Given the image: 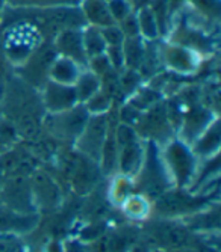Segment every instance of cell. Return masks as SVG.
Masks as SVG:
<instances>
[{
    "instance_id": "6da1fadb",
    "label": "cell",
    "mask_w": 221,
    "mask_h": 252,
    "mask_svg": "<svg viewBox=\"0 0 221 252\" xmlns=\"http://www.w3.org/2000/svg\"><path fill=\"white\" fill-rule=\"evenodd\" d=\"M159 156L173 188L189 189L200 165L191 145L178 136L170 137L159 145Z\"/></svg>"
},
{
    "instance_id": "7a4b0ae2",
    "label": "cell",
    "mask_w": 221,
    "mask_h": 252,
    "mask_svg": "<svg viewBox=\"0 0 221 252\" xmlns=\"http://www.w3.org/2000/svg\"><path fill=\"white\" fill-rule=\"evenodd\" d=\"M214 196L206 192L171 188L151 201V213L164 219H184L214 204Z\"/></svg>"
},
{
    "instance_id": "3957f363",
    "label": "cell",
    "mask_w": 221,
    "mask_h": 252,
    "mask_svg": "<svg viewBox=\"0 0 221 252\" xmlns=\"http://www.w3.org/2000/svg\"><path fill=\"white\" fill-rule=\"evenodd\" d=\"M135 181V192L143 193L150 201H154L165 190L171 189V180L162 165L159 156V145L151 141L146 142V156Z\"/></svg>"
},
{
    "instance_id": "277c9868",
    "label": "cell",
    "mask_w": 221,
    "mask_h": 252,
    "mask_svg": "<svg viewBox=\"0 0 221 252\" xmlns=\"http://www.w3.org/2000/svg\"><path fill=\"white\" fill-rule=\"evenodd\" d=\"M109 130H110L109 113H103V115H90L80 134L77 136V139L73 142L76 153L93 160V162L99 165Z\"/></svg>"
},
{
    "instance_id": "5b68a950",
    "label": "cell",
    "mask_w": 221,
    "mask_h": 252,
    "mask_svg": "<svg viewBox=\"0 0 221 252\" xmlns=\"http://www.w3.org/2000/svg\"><path fill=\"white\" fill-rule=\"evenodd\" d=\"M88 117H90V113L86 112L83 104H77L59 113H47L46 126L50 134L59 137L62 141L74 142L80 134Z\"/></svg>"
},
{
    "instance_id": "8992f818",
    "label": "cell",
    "mask_w": 221,
    "mask_h": 252,
    "mask_svg": "<svg viewBox=\"0 0 221 252\" xmlns=\"http://www.w3.org/2000/svg\"><path fill=\"white\" fill-rule=\"evenodd\" d=\"M38 31L29 25L21 23V26H14L5 41V52L12 62H25L38 45Z\"/></svg>"
},
{
    "instance_id": "52a82bcc",
    "label": "cell",
    "mask_w": 221,
    "mask_h": 252,
    "mask_svg": "<svg viewBox=\"0 0 221 252\" xmlns=\"http://www.w3.org/2000/svg\"><path fill=\"white\" fill-rule=\"evenodd\" d=\"M154 223L151 228L153 240L159 246L170 249H184L191 245V230L179 219H164Z\"/></svg>"
},
{
    "instance_id": "ba28073f",
    "label": "cell",
    "mask_w": 221,
    "mask_h": 252,
    "mask_svg": "<svg viewBox=\"0 0 221 252\" xmlns=\"http://www.w3.org/2000/svg\"><path fill=\"white\" fill-rule=\"evenodd\" d=\"M2 201L5 207L14 212L37 213L31 183L21 177H15L5 183L2 188Z\"/></svg>"
},
{
    "instance_id": "9c48e42d",
    "label": "cell",
    "mask_w": 221,
    "mask_h": 252,
    "mask_svg": "<svg viewBox=\"0 0 221 252\" xmlns=\"http://www.w3.org/2000/svg\"><path fill=\"white\" fill-rule=\"evenodd\" d=\"M41 100L47 113H59L80 104L73 85H62L52 80L44 85Z\"/></svg>"
},
{
    "instance_id": "30bf717a",
    "label": "cell",
    "mask_w": 221,
    "mask_h": 252,
    "mask_svg": "<svg viewBox=\"0 0 221 252\" xmlns=\"http://www.w3.org/2000/svg\"><path fill=\"white\" fill-rule=\"evenodd\" d=\"M162 61L170 71L176 74H194L200 65V56L192 49L182 45H170L162 53Z\"/></svg>"
},
{
    "instance_id": "8fae6325",
    "label": "cell",
    "mask_w": 221,
    "mask_h": 252,
    "mask_svg": "<svg viewBox=\"0 0 221 252\" xmlns=\"http://www.w3.org/2000/svg\"><path fill=\"white\" fill-rule=\"evenodd\" d=\"M118 156H117V172L135 178L138 171L141 169L143 160L146 156V142L143 137L118 145Z\"/></svg>"
},
{
    "instance_id": "7c38bea8",
    "label": "cell",
    "mask_w": 221,
    "mask_h": 252,
    "mask_svg": "<svg viewBox=\"0 0 221 252\" xmlns=\"http://www.w3.org/2000/svg\"><path fill=\"white\" fill-rule=\"evenodd\" d=\"M55 50L58 56L73 59L82 66H86L88 63L83 50L82 29H61L55 38Z\"/></svg>"
},
{
    "instance_id": "4fadbf2b",
    "label": "cell",
    "mask_w": 221,
    "mask_h": 252,
    "mask_svg": "<svg viewBox=\"0 0 221 252\" xmlns=\"http://www.w3.org/2000/svg\"><path fill=\"white\" fill-rule=\"evenodd\" d=\"M217 117L214 113L206 109V107H194L191 109L186 117L184 118V123H182V133H179L178 137H181L182 141H185L186 144H192L200 133L215 120Z\"/></svg>"
},
{
    "instance_id": "5bb4252c",
    "label": "cell",
    "mask_w": 221,
    "mask_h": 252,
    "mask_svg": "<svg viewBox=\"0 0 221 252\" xmlns=\"http://www.w3.org/2000/svg\"><path fill=\"white\" fill-rule=\"evenodd\" d=\"M220 144H221V133H220V120L217 117L191 144V148L198 160H206L214 156H218Z\"/></svg>"
},
{
    "instance_id": "9a60e30c",
    "label": "cell",
    "mask_w": 221,
    "mask_h": 252,
    "mask_svg": "<svg viewBox=\"0 0 221 252\" xmlns=\"http://www.w3.org/2000/svg\"><path fill=\"white\" fill-rule=\"evenodd\" d=\"M37 213H18L5 205L0 209V233L20 234L31 231L37 225Z\"/></svg>"
},
{
    "instance_id": "2e32d148",
    "label": "cell",
    "mask_w": 221,
    "mask_h": 252,
    "mask_svg": "<svg viewBox=\"0 0 221 252\" xmlns=\"http://www.w3.org/2000/svg\"><path fill=\"white\" fill-rule=\"evenodd\" d=\"M83 68L85 66L79 65L73 59L56 55L49 65V80L62 85H74Z\"/></svg>"
},
{
    "instance_id": "e0dca14e",
    "label": "cell",
    "mask_w": 221,
    "mask_h": 252,
    "mask_svg": "<svg viewBox=\"0 0 221 252\" xmlns=\"http://www.w3.org/2000/svg\"><path fill=\"white\" fill-rule=\"evenodd\" d=\"M79 9L82 12L85 23L90 26L102 29L110 25H115L112 17H110L106 0H82Z\"/></svg>"
},
{
    "instance_id": "ac0fdd59",
    "label": "cell",
    "mask_w": 221,
    "mask_h": 252,
    "mask_svg": "<svg viewBox=\"0 0 221 252\" xmlns=\"http://www.w3.org/2000/svg\"><path fill=\"white\" fill-rule=\"evenodd\" d=\"M31 188L37 210L39 207H53L52 204H55L58 198V189L53 180H50L46 174H37L34 181L31 183Z\"/></svg>"
},
{
    "instance_id": "d6986e66",
    "label": "cell",
    "mask_w": 221,
    "mask_h": 252,
    "mask_svg": "<svg viewBox=\"0 0 221 252\" xmlns=\"http://www.w3.org/2000/svg\"><path fill=\"white\" fill-rule=\"evenodd\" d=\"M118 207L121 209L123 215L135 222H143L147 220L153 213H151V201L144 196L140 192L130 193Z\"/></svg>"
},
{
    "instance_id": "ffe728a7",
    "label": "cell",
    "mask_w": 221,
    "mask_h": 252,
    "mask_svg": "<svg viewBox=\"0 0 221 252\" xmlns=\"http://www.w3.org/2000/svg\"><path fill=\"white\" fill-rule=\"evenodd\" d=\"M144 39L141 36H130L126 38L121 49H123V58H124V68L127 70L138 71L146 62V45Z\"/></svg>"
},
{
    "instance_id": "44dd1931",
    "label": "cell",
    "mask_w": 221,
    "mask_h": 252,
    "mask_svg": "<svg viewBox=\"0 0 221 252\" xmlns=\"http://www.w3.org/2000/svg\"><path fill=\"white\" fill-rule=\"evenodd\" d=\"M76 89V94L79 98V103L83 104L88 98H91L94 94H97L102 89V80L97 74H94L90 68H83L80 71L76 83L73 85Z\"/></svg>"
},
{
    "instance_id": "7402d4cb",
    "label": "cell",
    "mask_w": 221,
    "mask_h": 252,
    "mask_svg": "<svg viewBox=\"0 0 221 252\" xmlns=\"http://www.w3.org/2000/svg\"><path fill=\"white\" fill-rule=\"evenodd\" d=\"M82 41H83V50L86 59H91L96 56H102L106 52V42L102 35L100 28L86 25L82 28Z\"/></svg>"
},
{
    "instance_id": "603a6c76",
    "label": "cell",
    "mask_w": 221,
    "mask_h": 252,
    "mask_svg": "<svg viewBox=\"0 0 221 252\" xmlns=\"http://www.w3.org/2000/svg\"><path fill=\"white\" fill-rule=\"evenodd\" d=\"M21 139L20 130L9 118L0 113V157L14 151Z\"/></svg>"
},
{
    "instance_id": "cb8c5ba5",
    "label": "cell",
    "mask_w": 221,
    "mask_h": 252,
    "mask_svg": "<svg viewBox=\"0 0 221 252\" xmlns=\"http://www.w3.org/2000/svg\"><path fill=\"white\" fill-rule=\"evenodd\" d=\"M135 192V181L134 178H130L127 175L123 174H115L112 181L109 185V190H108V196L110 204H114L115 207L118 205L130 195Z\"/></svg>"
},
{
    "instance_id": "d4e9b609",
    "label": "cell",
    "mask_w": 221,
    "mask_h": 252,
    "mask_svg": "<svg viewBox=\"0 0 221 252\" xmlns=\"http://www.w3.org/2000/svg\"><path fill=\"white\" fill-rule=\"evenodd\" d=\"M135 14H137V21H138L140 36L144 41H154L156 38L161 36L158 21H156V18H154V14L150 9V6H144L141 9H137Z\"/></svg>"
},
{
    "instance_id": "484cf974",
    "label": "cell",
    "mask_w": 221,
    "mask_h": 252,
    "mask_svg": "<svg viewBox=\"0 0 221 252\" xmlns=\"http://www.w3.org/2000/svg\"><path fill=\"white\" fill-rule=\"evenodd\" d=\"M114 106V97L102 88L97 94L91 98H88L83 103V107L90 115H103V113H110V109Z\"/></svg>"
},
{
    "instance_id": "4316f807",
    "label": "cell",
    "mask_w": 221,
    "mask_h": 252,
    "mask_svg": "<svg viewBox=\"0 0 221 252\" xmlns=\"http://www.w3.org/2000/svg\"><path fill=\"white\" fill-rule=\"evenodd\" d=\"M108 8L115 25H118L121 20H124L127 15L134 12V8H132V3L129 0H109Z\"/></svg>"
},
{
    "instance_id": "83f0119b",
    "label": "cell",
    "mask_w": 221,
    "mask_h": 252,
    "mask_svg": "<svg viewBox=\"0 0 221 252\" xmlns=\"http://www.w3.org/2000/svg\"><path fill=\"white\" fill-rule=\"evenodd\" d=\"M0 252H25V245L17 234L0 233Z\"/></svg>"
},
{
    "instance_id": "f1b7e54d",
    "label": "cell",
    "mask_w": 221,
    "mask_h": 252,
    "mask_svg": "<svg viewBox=\"0 0 221 252\" xmlns=\"http://www.w3.org/2000/svg\"><path fill=\"white\" fill-rule=\"evenodd\" d=\"M102 35L105 38V42L108 47L110 45H123L126 36L124 33L121 32V29L118 28V25H110V26H106V28H102Z\"/></svg>"
},
{
    "instance_id": "f546056e",
    "label": "cell",
    "mask_w": 221,
    "mask_h": 252,
    "mask_svg": "<svg viewBox=\"0 0 221 252\" xmlns=\"http://www.w3.org/2000/svg\"><path fill=\"white\" fill-rule=\"evenodd\" d=\"M118 28L121 29V32L124 33L126 38L130 36H140V31H138V21H137V14L135 11L130 15H127L124 20H121L118 23Z\"/></svg>"
},
{
    "instance_id": "4dcf8cb0",
    "label": "cell",
    "mask_w": 221,
    "mask_h": 252,
    "mask_svg": "<svg viewBox=\"0 0 221 252\" xmlns=\"http://www.w3.org/2000/svg\"><path fill=\"white\" fill-rule=\"evenodd\" d=\"M62 252H91L90 242H85L80 237H73L61 243Z\"/></svg>"
},
{
    "instance_id": "1f68e13d",
    "label": "cell",
    "mask_w": 221,
    "mask_h": 252,
    "mask_svg": "<svg viewBox=\"0 0 221 252\" xmlns=\"http://www.w3.org/2000/svg\"><path fill=\"white\" fill-rule=\"evenodd\" d=\"M3 14H5V0H0V23L3 20Z\"/></svg>"
},
{
    "instance_id": "d6a6232c",
    "label": "cell",
    "mask_w": 221,
    "mask_h": 252,
    "mask_svg": "<svg viewBox=\"0 0 221 252\" xmlns=\"http://www.w3.org/2000/svg\"><path fill=\"white\" fill-rule=\"evenodd\" d=\"M2 95H3V85L0 83V97H2Z\"/></svg>"
},
{
    "instance_id": "836d02e7",
    "label": "cell",
    "mask_w": 221,
    "mask_h": 252,
    "mask_svg": "<svg viewBox=\"0 0 221 252\" xmlns=\"http://www.w3.org/2000/svg\"><path fill=\"white\" fill-rule=\"evenodd\" d=\"M106 2H109V0H106Z\"/></svg>"
},
{
    "instance_id": "e575fe53",
    "label": "cell",
    "mask_w": 221,
    "mask_h": 252,
    "mask_svg": "<svg viewBox=\"0 0 221 252\" xmlns=\"http://www.w3.org/2000/svg\"><path fill=\"white\" fill-rule=\"evenodd\" d=\"M0 113H2V110H0Z\"/></svg>"
},
{
    "instance_id": "d590c367",
    "label": "cell",
    "mask_w": 221,
    "mask_h": 252,
    "mask_svg": "<svg viewBox=\"0 0 221 252\" xmlns=\"http://www.w3.org/2000/svg\"><path fill=\"white\" fill-rule=\"evenodd\" d=\"M129 2H130V0H129Z\"/></svg>"
}]
</instances>
